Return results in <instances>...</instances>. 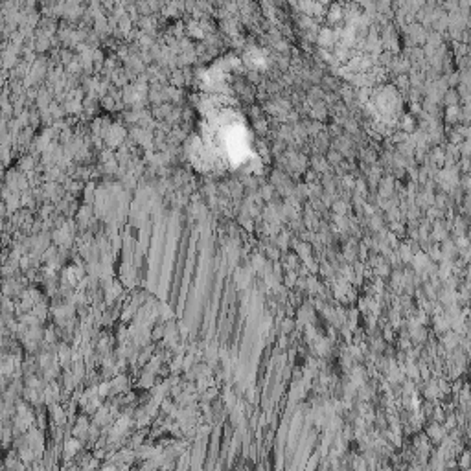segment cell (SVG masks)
Here are the masks:
<instances>
[{
	"instance_id": "obj_1",
	"label": "cell",
	"mask_w": 471,
	"mask_h": 471,
	"mask_svg": "<svg viewBox=\"0 0 471 471\" xmlns=\"http://www.w3.org/2000/svg\"><path fill=\"white\" fill-rule=\"evenodd\" d=\"M444 434H446V431H444V427H440L438 423H434V425H431L429 429H427V438L433 440L434 444H438L440 440L444 438Z\"/></svg>"
}]
</instances>
